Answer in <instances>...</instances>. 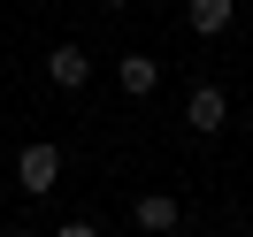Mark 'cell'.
<instances>
[{"mask_svg":"<svg viewBox=\"0 0 253 237\" xmlns=\"http://www.w3.org/2000/svg\"><path fill=\"white\" fill-rule=\"evenodd\" d=\"M184 123L200 130V138L230 130V92H222V84H192V100H184Z\"/></svg>","mask_w":253,"mask_h":237,"instance_id":"cell-1","label":"cell"},{"mask_svg":"<svg viewBox=\"0 0 253 237\" xmlns=\"http://www.w3.org/2000/svg\"><path fill=\"white\" fill-rule=\"evenodd\" d=\"M16 184L31 191V199H46V191L62 184V153H54V145H23L16 153Z\"/></svg>","mask_w":253,"mask_h":237,"instance_id":"cell-2","label":"cell"},{"mask_svg":"<svg viewBox=\"0 0 253 237\" xmlns=\"http://www.w3.org/2000/svg\"><path fill=\"white\" fill-rule=\"evenodd\" d=\"M130 222H138L146 237H169L176 230V191H146V199L130 206Z\"/></svg>","mask_w":253,"mask_h":237,"instance_id":"cell-3","label":"cell"},{"mask_svg":"<svg viewBox=\"0 0 253 237\" xmlns=\"http://www.w3.org/2000/svg\"><path fill=\"white\" fill-rule=\"evenodd\" d=\"M46 77L62 84V92H77V84L92 77V54H84V46H54V54H46Z\"/></svg>","mask_w":253,"mask_h":237,"instance_id":"cell-4","label":"cell"},{"mask_svg":"<svg viewBox=\"0 0 253 237\" xmlns=\"http://www.w3.org/2000/svg\"><path fill=\"white\" fill-rule=\"evenodd\" d=\"M115 84H123L130 100H146L161 84V62H154V54H123V62H115Z\"/></svg>","mask_w":253,"mask_h":237,"instance_id":"cell-5","label":"cell"},{"mask_svg":"<svg viewBox=\"0 0 253 237\" xmlns=\"http://www.w3.org/2000/svg\"><path fill=\"white\" fill-rule=\"evenodd\" d=\"M184 16H192L200 38H222V31H230V0H184Z\"/></svg>","mask_w":253,"mask_h":237,"instance_id":"cell-6","label":"cell"},{"mask_svg":"<svg viewBox=\"0 0 253 237\" xmlns=\"http://www.w3.org/2000/svg\"><path fill=\"white\" fill-rule=\"evenodd\" d=\"M54 237H100V230H92V222H62Z\"/></svg>","mask_w":253,"mask_h":237,"instance_id":"cell-7","label":"cell"},{"mask_svg":"<svg viewBox=\"0 0 253 237\" xmlns=\"http://www.w3.org/2000/svg\"><path fill=\"white\" fill-rule=\"evenodd\" d=\"M0 237H39V230H0Z\"/></svg>","mask_w":253,"mask_h":237,"instance_id":"cell-8","label":"cell"},{"mask_svg":"<svg viewBox=\"0 0 253 237\" xmlns=\"http://www.w3.org/2000/svg\"><path fill=\"white\" fill-rule=\"evenodd\" d=\"M100 8H130V0H100Z\"/></svg>","mask_w":253,"mask_h":237,"instance_id":"cell-9","label":"cell"},{"mask_svg":"<svg viewBox=\"0 0 253 237\" xmlns=\"http://www.w3.org/2000/svg\"><path fill=\"white\" fill-rule=\"evenodd\" d=\"M169 237H184V230H169Z\"/></svg>","mask_w":253,"mask_h":237,"instance_id":"cell-10","label":"cell"}]
</instances>
